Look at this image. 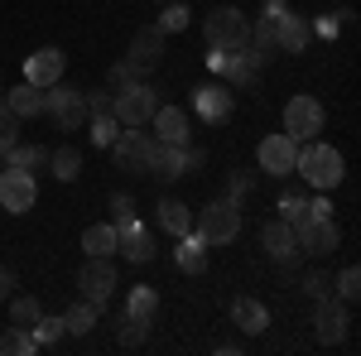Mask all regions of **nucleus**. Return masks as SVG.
<instances>
[{
  "label": "nucleus",
  "instance_id": "f257e3e1",
  "mask_svg": "<svg viewBox=\"0 0 361 356\" xmlns=\"http://www.w3.org/2000/svg\"><path fill=\"white\" fill-rule=\"evenodd\" d=\"M294 173L304 178L308 188L328 192V188L342 183L347 164H342V154H337L333 145H323V140H304V145H299V159H294Z\"/></svg>",
  "mask_w": 361,
  "mask_h": 356
},
{
  "label": "nucleus",
  "instance_id": "f03ea898",
  "mask_svg": "<svg viewBox=\"0 0 361 356\" xmlns=\"http://www.w3.org/2000/svg\"><path fill=\"white\" fill-rule=\"evenodd\" d=\"M202 34H207V49H246L250 39V20L236 10V5H212L207 20H202Z\"/></svg>",
  "mask_w": 361,
  "mask_h": 356
},
{
  "label": "nucleus",
  "instance_id": "7ed1b4c3",
  "mask_svg": "<svg viewBox=\"0 0 361 356\" xmlns=\"http://www.w3.org/2000/svg\"><path fill=\"white\" fill-rule=\"evenodd\" d=\"M193 231L207 246H231V241L241 236V207H231L226 197H217V202H207L193 217Z\"/></svg>",
  "mask_w": 361,
  "mask_h": 356
},
{
  "label": "nucleus",
  "instance_id": "20e7f679",
  "mask_svg": "<svg viewBox=\"0 0 361 356\" xmlns=\"http://www.w3.org/2000/svg\"><path fill=\"white\" fill-rule=\"evenodd\" d=\"M44 111L54 116L63 130H78V125L87 121V92H82V87H73V82L44 87Z\"/></svg>",
  "mask_w": 361,
  "mask_h": 356
},
{
  "label": "nucleus",
  "instance_id": "39448f33",
  "mask_svg": "<svg viewBox=\"0 0 361 356\" xmlns=\"http://www.w3.org/2000/svg\"><path fill=\"white\" fill-rule=\"evenodd\" d=\"M116 284H121V274H116L111 255H87V260H82V270H78V289H82L87 303L102 308V303L116 294Z\"/></svg>",
  "mask_w": 361,
  "mask_h": 356
},
{
  "label": "nucleus",
  "instance_id": "423d86ee",
  "mask_svg": "<svg viewBox=\"0 0 361 356\" xmlns=\"http://www.w3.org/2000/svg\"><path fill=\"white\" fill-rule=\"evenodd\" d=\"M323 121H328V111H323L318 97H289V106H284V135L299 140V145L304 140H318Z\"/></svg>",
  "mask_w": 361,
  "mask_h": 356
},
{
  "label": "nucleus",
  "instance_id": "0eeeda50",
  "mask_svg": "<svg viewBox=\"0 0 361 356\" xmlns=\"http://www.w3.org/2000/svg\"><path fill=\"white\" fill-rule=\"evenodd\" d=\"M154 111H159V92L145 87V82H135V87H126V92L111 97V116L121 121V125H149Z\"/></svg>",
  "mask_w": 361,
  "mask_h": 356
},
{
  "label": "nucleus",
  "instance_id": "6e6552de",
  "mask_svg": "<svg viewBox=\"0 0 361 356\" xmlns=\"http://www.w3.org/2000/svg\"><path fill=\"white\" fill-rule=\"evenodd\" d=\"M149 149H154V135H149V125H121V135L111 140V154H116V168H140L149 164Z\"/></svg>",
  "mask_w": 361,
  "mask_h": 356
},
{
  "label": "nucleus",
  "instance_id": "1a4fd4ad",
  "mask_svg": "<svg viewBox=\"0 0 361 356\" xmlns=\"http://www.w3.org/2000/svg\"><path fill=\"white\" fill-rule=\"evenodd\" d=\"M34 197H39V183H34V173H29V168H5V173H0V207H5V212H15V217H20V212H29V207H34Z\"/></svg>",
  "mask_w": 361,
  "mask_h": 356
},
{
  "label": "nucleus",
  "instance_id": "9d476101",
  "mask_svg": "<svg viewBox=\"0 0 361 356\" xmlns=\"http://www.w3.org/2000/svg\"><path fill=\"white\" fill-rule=\"evenodd\" d=\"M337 221L333 217H304L294 226V246L304 250V255H333L337 250Z\"/></svg>",
  "mask_w": 361,
  "mask_h": 356
},
{
  "label": "nucleus",
  "instance_id": "9b49d317",
  "mask_svg": "<svg viewBox=\"0 0 361 356\" xmlns=\"http://www.w3.org/2000/svg\"><path fill=\"white\" fill-rule=\"evenodd\" d=\"M116 255H126L130 265H149V260H154V236H149V226L140 217L116 226Z\"/></svg>",
  "mask_w": 361,
  "mask_h": 356
},
{
  "label": "nucleus",
  "instance_id": "f8f14e48",
  "mask_svg": "<svg viewBox=\"0 0 361 356\" xmlns=\"http://www.w3.org/2000/svg\"><path fill=\"white\" fill-rule=\"evenodd\" d=\"M294 159H299V140H289L284 130L260 140V168H265L270 178H289V173H294Z\"/></svg>",
  "mask_w": 361,
  "mask_h": 356
},
{
  "label": "nucleus",
  "instance_id": "ddd939ff",
  "mask_svg": "<svg viewBox=\"0 0 361 356\" xmlns=\"http://www.w3.org/2000/svg\"><path fill=\"white\" fill-rule=\"evenodd\" d=\"M313 323H318V342H323V347H337V342H347V328H352V313H347V303L342 299H333V294H328V299H318V318H313Z\"/></svg>",
  "mask_w": 361,
  "mask_h": 356
},
{
  "label": "nucleus",
  "instance_id": "4468645a",
  "mask_svg": "<svg viewBox=\"0 0 361 356\" xmlns=\"http://www.w3.org/2000/svg\"><path fill=\"white\" fill-rule=\"evenodd\" d=\"M149 173L154 178H183V173H193L188 164V140L183 145H169V140H154V149H149Z\"/></svg>",
  "mask_w": 361,
  "mask_h": 356
},
{
  "label": "nucleus",
  "instance_id": "2eb2a0df",
  "mask_svg": "<svg viewBox=\"0 0 361 356\" xmlns=\"http://www.w3.org/2000/svg\"><path fill=\"white\" fill-rule=\"evenodd\" d=\"M193 106H197V116H202L207 125H217V121H231V111H236V97H231V87H226V82L193 87Z\"/></svg>",
  "mask_w": 361,
  "mask_h": 356
},
{
  "label": "nucleus",
  "instance_id": "dca6fc26",
  "mask_svg": "<svg viewBox=\"0 0 361 356\" xmlns=\"http://www.w3.org/2000/svg\"><path fill=\"white\" fill-rule=\"evenodd\" d=\"M164 39H169V34H159L154 25H149V29H140L135 39H130V54H126V63L135 68L140 78L159 68V58H164Z\"/></svg>",
  "mask_w": 361,
  "mask_h": 356
},
{
  "label": "nucleus",
  "instance_id": "f3484780",
  "mask_svg": "<svg viewBox=\"0 0 361 356\" xmlns=\"http://www.w3.org/2000/svg\"><path fill=\"white\" fill-rule=\"evenodd\" d=\"M25 82L34 87H54L63 82V49H39L25 58Z\"/></svg>",
  "mask_w": 361,
  "mask_h": 356
},
{
  "label": "nucleus",
  "instance_id": "a211bd4d",
  "mask_svg": "<svg viewBox=\"0 0 361 356\" xmlns=\"http://www.w3.org/2000/svg\"><path fill=\"white\" fill-rule=\"evenodd\" d=\"M260 246H265L270 260H294V255H299V246H294V226H289L284 217H275V221L260 226Z\"/></svg>",
  "mask_w": 361,
  "mask_h": 356
},
{
  "label": "nucleus",
  "instance_id": "6ab92c4d",
  "mask_svg": "<svg viewBox=\"0 0 361 356\" xmlns=\"http://www.w3.org/2000/svg\"><path fill=\"white\" fill-rule=\"evenodd\" d=\"M178 246H173V265L183 274H202L207 270V241L197 236V231H183V236H173Z\"/></svg>",
  "mask_w": 361,
  "mask_h": 356
},
{
  "label": "nucleus",
  "instance_id": "aec40b11",
  "mask_svg": "<svg viewBox=\"0 0 361 356\" xmlns=\"http://www.w3.org/2000/svg\"><path fill=\"white\" fill-rule=\"evenodd\" d=\"M149 130H154V140L183 145V140H188V116H183L178 106H164V102H159V111L149 116Z\"/></svg>",
  "mask_w": 361,
  "mask_h": 356
},
{
  "label": "nucleus",
  "instance_id": "412c9836",
  "mask_svg": "<svg viewBox=\"0 0 361 356\" xmlns=\"http://www.w3.org/2000/svg\"><path fill=\"white\" fill-rule=\"evenodd\" d=\"M231 323L246 332V337H260V332L270 328V308L260 299H236L231 303Z\"/></svg>",
  "mask_w": 361,
  "mask_h": 356
},
{
  "label": "nucleus",
  "instance_id": "4be33fe9",
  "mask_svg": "<svg viewBox=\"0 0 361 356\" xmlns=\"http://www.w3.org/2000/svg\"><path fill=\"white\" fill-rule=\"evenodd\" d=\"M308 39H313L308 20H304V15H294V10H284V15H279V54H304Z\"/></svg>",
  "mask_w": 361,
  "mask_h": 356
},
{
  "label": "nucleus",
  "instance_id": "5701e85b",
  "mask_svg": "<svg viewBox=\"0 0 361 356\" xmlns=\"http://www.w3.org/2000/svg\"><path fill=\"white\" fill-rule=\"evenodd\" d=\"M5 111H10V116H20V121L39 116V111H44V87H34V82L10 87V92H5Z\"/></svg>",
  "mask_w": 361,
  "mask_h": 356
},
{
  "label": "nucleus",
  "instance_id": "b1692460",
  "mask_svg": "<svg viewBox=\"0 0 361 356\" xmlns=\"http://www.w3.org/2000/svg\"><path fill=\"white\" fill-rule=\"evenodd\" d=\"M255 73H260V63H255L246 49H231V54H226V63H222L226 87H250V82H255Z\"/></svg>",
  "mask_w": 361,
  "mask_h": 356
},
{
  "label": "nucleus",
  "instance_id": "393cba45",
  "mask_svg": "<svg viewBox=\"0 0 361 356\" xmlns=\"http://www.w3.org/2000/svg\"><path fill=\"white\" fill-rule=\"evenodd\" d=\"M159 226H164L169 236L193 231V207H188V202H178V197H164V202H159Z\"/></svg>",
  "mask_w": 361,
  "mask_h": 356
},
{
  "label": "nucleus",
  "instance_id": "a878e982",
  "mask_svg": "<svg viewBox=\"0 0 361 356\" xmlns=\"http://www.w3.org/2000/svg\"><path fill=\"white\" fill-rule=\"evenodd\" d=\"M82 250L87 255H116V221H92L82 231Z\"/></svg>",
  "mask_w": 361,
  "mask_h": 356
},
{
  "label": "nucleus",
  "instance_id": "bb28decb",
  "mask_svg": "<svg viewBox=\"0 0 361 356\" xmlns=\"http://www.w3.org/2000/svg\"><path fill=\"white\" fill-rule=\"evenodd\" d=\"M49 173H54L58 183H73V178L82 173V154H78L73 145H63V149H49Z\"/></svg>",
  "mask_w": 361,
  "mask_h": 356
},
{
  "label": "nucleus",
  "instance_id": "cd10ccee",
  "mask_svg": "<svg viewBox=\"0 0 361 356\" xmlns=\"http://www.w3.org/2000/svg\"><path fill=\"white\" fill-rule=\"evenodd\" d=\"M97 323H102V308H97V303H73V308H68V313H63V328L73 332V337H87V332L97 328Z\"/></svg>",
  "mask_w": 361,
  "mask_h": 356
},
{
  "label": "nucleus",
  "instance_id": "c85d7f7f",
  "mask_svg": "<svg viewBox=\"0 0 361 356\" xmlns=\"http://www.w3.org/2000/svg\"><path fill=\"white\" fill-rule=\"evenodd\" d=\"M126 313H130V318H154V313H159V289H154V284H135L130 299H126Z\"/></svg>",
  "mask_w": 361,
  "mask_h": 356
},
{
  "label": "nucleus",
  "instance_id": "c756f323",
  "mask_svg": "<svg viewBox=\"0 0 361 356\" xmlns=\"http://www.w3.org/2000/svg\"><path fill=\"white\" fill-rule=\"evenodd\" d=\"M29 352H39V342H34V332L29 328H10L0 332V356H29Z\"/></svg>",
  "mask_w": 361,
  "mask_h": 356
},
{
  "label": "nucleus",
  "instance_id": "7c9ffc66",
  "mask_svg": "<svg viewBox=\"0 0 361 356\" xmlns=\"http://www.w3.org/2000/svg\"><path fill=\"white\" fill-rule=\"evenodd\" d=\"M188 20H193V10L183 5V0H164V10H159V34H183L188 29Z\"/></svg>",
  "mask_w": 361,
  "mask_h": 356
},
{
  "label": "nucleus",
  "instance_id": "2f4dec72",
  "mask_svg": "<svg viewBox=\"0 0 361 356\" xmlns=\"http://www.w3.org/2000/svg\"><path fill=\"white\" fill-rule=\"evenodd\" d=\"M5 159H10L15 168H29V173H34V168L49 164V149H39V145H20V140H15V145L5 149Z\"/></svg>",
  "mask_w": 361,
  "mask_h": 356
},
{
  "label": "nucleus",
  "instance_id": "473e14b6",
  "mask_svg": "<svg viewBox=\"0 0 361 356\" xmlns=\"http://www.w3.org/2000/svg\"><path fill=\"white\" fill-rule=\"evenodd\" d=\"M39 313H44V308H39L34 294H20V299L10 294V323H15V328H34V323H39Z\"/></svg>",
  "mask_w": 361,
  "mask_h": 356
},
{
  "label": "nucleus",
  "instance_id": "72a5a7b5",
  "mask_svg": "<svg viewBox=\"0 0 361 356\" xmlns=\"http://www.w3.org/2000/svg\"><path fill=\"white\" fill-rule=\"evenodd\" d=\"M116 337H121V347H140V342L149 337V318H130V313H121V318H116Z\"/></svg>",
  "mask_w": 361,
  "mask_h": 356
},
{
  "label": "nucleus",
  "instance_id": "f704fd0d",
  "mask_svg": "<svg viewBox=\"0 0 361 356\" xmlns=\"http://www.w3.org/2000/svg\"><path fill=\"white\" fill-rule=\"evenodd\" d=\"M87 135H92L97 149H111V140L121 135V121H116L111 111H102V116H92V130H87Z\"/></svg>",
  "mask_w": 361,
  "mask_h": 356
},
{
  "label": "nucleus",
  "instance_id": "c9c22d12",
  "mask_svg": "<svg viewBox=\"0 0 361 356\" xmlns=\"http://www.w3.org/2000/svg\"><path fill=\"white\" fill-rule=\"evenodd\" d=\"M34 342H39V352H49V347H58V342H63V318H44V313H39V323H34Z\"/></svg>",
  "mask_w": 361,
  "mask_h": 356
},
{
  "label": "nucleus",
  "instance_id": "e433bc0d",
  "mask_svg": "<svg viewBox=\"0 0 361 356\" xmlns=\"http://www.w3.org/2000/svg\"><path fill=\"white\" fill-rule=\"evenodd\" d=\"M333 289H337V299H342V303H352V299L361 294V270H357V265H347V270L337 274Z\"/></svg>",
  "mask_w": 361,
  "mask_h": 356
},
{
  "label": "nucleus",
  "instance_id": "4c0bfd02",
  "mask_svg": "<svg viewBox=\"0 0 361 356\" xmlns=\"http://www.w3.org/2000/svg\"><path fill=\"white\" fill-rule=\"evenodd\" d=\"M279 217L289 221V226H299V221L308 217V202L299 197V192H284V197H279Z\"/></svg>",
  "mask_w": 361,
  "mask_h": 356
},
{
  "label": "nucleus",
  "instance_id": "58836bf2",
  "mask_svg": "<svg viewBox=\"0 0 361 356\" xmlns=\"http://www.w3.org/2000/svg\"><path fill=\"white\" fill-rule=\"evenodd\" d=\"M304 294L308 299H328V294H333V279H328L323 270H308L304 274Z\"/></svg>",
  "mask_w": 361,
  "mask_h": 356
},
{
  "label": "nucleus",
  "instance_id": "ea45409f",
  "mask_svg": "<svg viewBox=\"0 0 361 356\" xmlns=\"http://www.w3.org/2000/svg\"><path fill=\"white\" fill-rule=\"evenodd\" d=\"M15 130H20V116H10L5 111V97H0V154L15 145Z\"/></svg>",
  "mask_w": 361,
  "mask_h": 356
},
{
  "label": "nucleus",
  "instance_id": "a19ab883",
  "mask_svg": "<svg viewBox=\"0 0 361 356\" xmlns=\"http://www.w3.org/2000/svg\"><path fill=\"white\" fill-rule=\"evenodd\" d=\"M135 82H140V73L130 68V63H116L111 78H106V87H111V92H126V87H135Z\"/></svg>",
  "mask_w": 361,
  "mask_h": 356
},
{
  "label": "nucleus",
  "instance_id": "79ce46f5",
  "mask_svg": "<svg viewBox=\"0 0 361 356\" xmlns=\"http://www.w3.org/2000/svg\"><path fill=\"white\" fill-rule=\"evenodd\" d=\"M130 217H135V197H130V192H116L111 197V221L121 226V221H130Z\"/></svg>",
  "mask_w": 361,
  "mask_h": 356
},
{
  "label": "nucleus",
  "instance_id": "37998d69",
  "mask_svg": "<svg viewBox=\"0 0 361 356\" xmlns=\"http://www.w3.org/2000/svg\"><path fill=\"white\" fill-rule=\"evenodd\" d=\"M308 29H313L318 39H337V34H342V20H337V15H323L318 25H308Z\"/></svg>",
  "mask_w": 361,
  "mask_h": 356
},
{
  "label": "nucleus",
  "instance_id": "c03bdc74",
  "mask_svg": "<svg viewBox=\"0 0 361 356\" xmlns=\"http://www.w3.org/2000/svg\"><path fill=\"white\" fill-rule=\"evenodd\" d=\"M246 192H250V178H246V173H236V178H231V192H226V202H231V207H241V202H246Z\"/></svg>",
  "mask_w": 361,
  "mask_h": 356
},
{
  "label": "nucleus",
  "instance_id": "a18cd8bd",
  "mask_svg": "<svg viewBox=\"0 0 361 356\" xmlns=\"http://www.w3.org/2000/svg\"><path fill=\"white\" fill-rule=\"evenodd\" d=\"M308 217H333V202H328V197H313V202H308Z\"/></svg>",
  "mask_w": 361,
  "mask_h": 356
},
{
  "label": "nucleus",
  "instance_id": "49530a36",
  "mask_svg": "<svg viewBox=\"0 0 361 356\" xmlns=\"http://www.w3.org/2000/svg\"><path fill=\"white\" fill-rule=\"evenodd\" d=\"M10 294H15V274H10L5 265H0V303L10 299Z\"/></svg>",
  "mask_w": 361,
  "mask_h": 356
},
{
  "label": "nucleus",
  "instance_id": "de8ad7c7",
  "mask_svg": "<svg viewBox=\"0 0 361 356\" xmlns=\"http://www.w3.org/2000/svg\"><path fill=\"white\" fill-rule=\"evenodd\" d=\"M222 63H226V49H212V54H207V68H212L217 78H222Z\"/></svg>",
  "mask_w": 361,
  "mask_h": 356
},
{
  "label": "nucleus",
  "instance_id": "09e8293b",
  "mask_svg": "<svg viewBox=\"0 0 361 356\" xmlns=\"http://www.w3.org/2000/svg\"><path fill=\"white\" fill-rule=\"evenodd\" d=\"M265 15H284V0H265Z\"/></svg>",
  "mask_w": 361,
  "mask_h": 356
},
{
  "label": "nucleus",
  "instance_id": "8fccbe9b",
  "mask_svg": "<svg viewBox=\"0 0 361 356\" xmlns=\"http://www.w3.org/2000/svg\"><path fill=\"white\" fill-rule=\"evenodd\" d=\"M159 5H164V0H159Z\"/></svg>",
  "mask_w": 361,
  "mask_h": 356
}]
</instances>
